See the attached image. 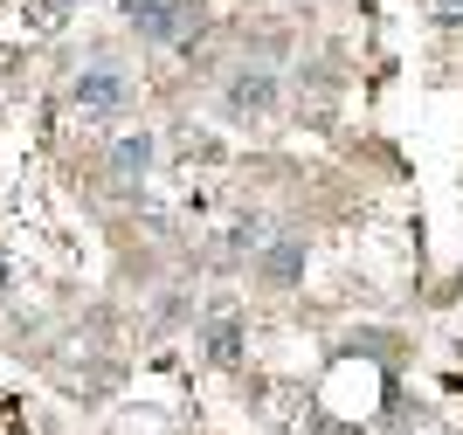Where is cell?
<instances>
[{
    "label": "cell",
    "mask_w": 463,
    "mask_h": 435,
    "mask_svg": "<svg viewBox=\"0 0 463 435\" xmlns=\"http://www.w3.org/2000/svg\"><path fill=\"white\" fill-rule=\"evenodd\" d=\"M132 76L118 70V62H90V70L77 76V83H70V104H77L83 118H97V125H104V118H125L132 111Z\"/></svg>",
    "instance_id": "obj_1"
},
{
    "label": "cell",
    "mask_w": 463,
    "mask_h": 435,
    "mask_svg": "<svg viewBox=\"0 0 463 435\" xmlns=\"http://www.w3.org/2000/svg\"><path fill=\"white\" fill-rule=\"evenodd\" d=\"M118 7H125V21H132L146 42H174L201 0H118Z\"/></svg>",
    "instance_id": "obj_2"
},
{
    "label": "cell",
    "mask_w": 463,
    "mask_h": 435,
    "mask_svg": "<svg viewBox=\"0 0 463 435\" xmlns=\"http://www.w3.org/2000/svg\"><path fill=\"white\" fill-rule=\"evenodd\" d=\"M222 104H229V118H277V76L270 70H235Z\"/></svg>",
    "instance_id": "obj_3"
},
{
    "label": "cell",
    "mask_w": 463,
    "mask_h": 435,
    "mask_svg": "<svg viewBox=\"0 0 463 435\" xmlns=\"http://www.w3.org/2000/svg\"><path fill=\"white\" fill-rule=\"evenodd\" d=\"M256 277L270 290H290L305 277V235H270V242L256 249Z\"/></svg>",
    "instance_id": "obj_4"
},
{
    "label": "cell",
    "mask_w": 463,
    "mask_h": 435,
    "mask_svg": "<svg viewBox=\"0 0 463 435\" xmlns=\"http://www.w3.org/2000/svg\"><path fill=\"white\" fill-rule=\"evenodd\" d=\"M104 166H111V187L132 194L138 180L153 173V132H125V138L111 146V159H104Z\"/></svg>",
    "instance_id": "obj_5"
},
{
    "label": "cell",
    "mask_w": 463,
    "mask_h": 435,
    "mask_svg": "<svg viewBox=\"0 0 463 435\" xmlns=\"http://www.w3.org/2000/svg\"><path fill=\"white\" fill-rule=\"evenodd\" d=\"M208 360L214 366H235V360H242V325H235V318H214L208 325Z\"/></svg>",
    "instance_id": "obj_6"
},
{
    "label": "cell",
    "mask_w": 463,
    "mask_h": 435,
    "mask_svg": "<svg viewBox=\"0 0 463 435\" xmlns=\"http://www.w3.org/2000/svg\"><path fill=\"white\" fill-rule=\"evenodd\" d=\"M263 242H270V222H242V228L229 235V249H235V256H256Z\"/></svg>",
    "instance_id": "obj_7"
},
{
    "label": "cell",
    "mask_w": 463,
    "mask_h": 435,
    "mask_svg": "<svg viewBox=\"0 0 463 435\" xmlns=\"http://www.w3.org/2000/svg\"><path fill=\"white\" fill-rule=\"evenodd\" d=\"M436 14H443V21H463V0H436Z\"/></svg>",
    "instance_id": "obj_8"
},
{
    "label": "cell",
    "mask_w": 463,
    "mask_h": 435,
    "mask_svg": "<svg viewBox=\"0 0 463 435\" xmlns=\"http://www.w3.org/2000/svg\"><path fill=\"white\" fill-rule=\"evenodd\" d=\"M0 290H7V270H0Z\"/></svg>",
    "instance_id": "obj_9"
}]
</instances>
